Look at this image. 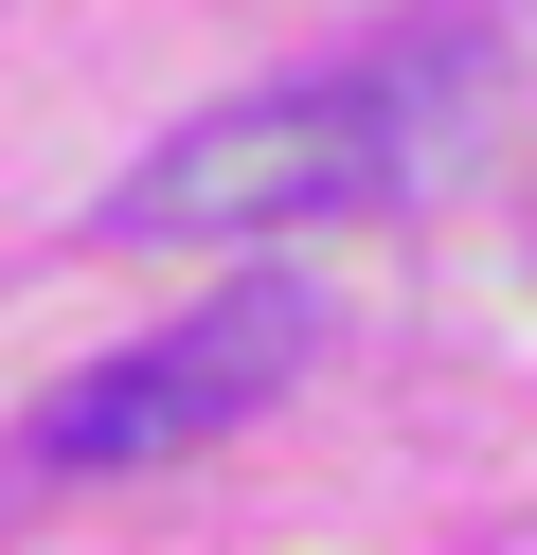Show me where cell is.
<instances>
[{"mask_svg": "<svg viewBox=\"0 0 537 555\" xmlns=\"http://www.w3.org/2000/svg\"><path fill=\"white\" fill-rule=\"evenodd\" d=\"M448 73H305V90H233V108H197L162 162H126V180L90 197L107 251H143V233H286V216H358V197L412 180V144H448V108H430Z\"/></svg>", "mask_w": 537, "mask_h": 555, "instance_id": "1", "label": "cell"}, {"mask_svg": "<svg viewBox=\"0 0 537 555\" xmlns=\"http://www.w3.org/2000/svg\"><path fill=\"white\" fill-rule=\"evenodd\" d=\"M305 287H233V305H197V323H162V340H126V359H90L72 395H36V430H18V466L36 483H107V466H162V448H215L233 412H269L286 376H305Z\"/></svg>", "mask_w": 537, "mask_h": 555, "instance_id": "2", "label": "cell"}]
</instances>
